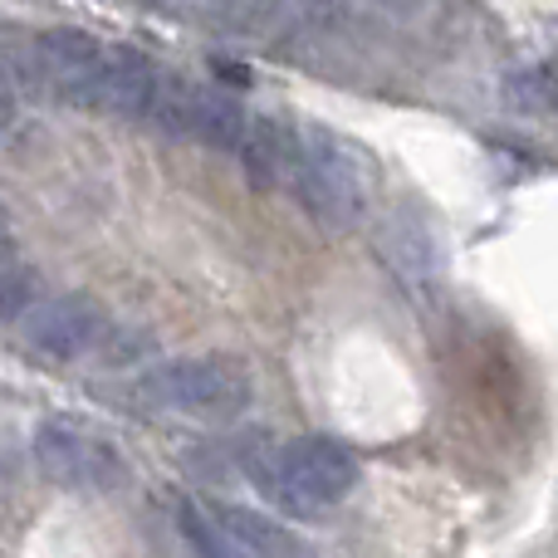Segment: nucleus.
<instances>
[{"label": "nucleus", "mask_w": 558, "mask_h": 558, "mask_svg": "<svg viewBox=\"0 0 558 558\" xmlns=\"http://www.w3.org/2000/svg\"><path fill=\"white\" fill-rule=\"evenodd\" d=\"M251 481L265 485L275 505H284L289 514H324L333 505H343L353 495L357 475V456L348 451L333 436H299V441L279 446L270 461H245Z\"/></svg>", "instance_id": "nucleus-1"}, {"label": "nucleus", "mask_w": 558, "mask_h": 558, "mask_svg": "<svg viewBox=\"0 0 558 558\" xmlns=\"http://www.w3.org/2000/svg\"><path fill=\"white\" fill-rule=\"evenodd\" d=\"M143 397L192 422H235L241 412H251L255 387L235 357H182L143 373Z\"/></svg>", "instance_id": "nucleus-2"}, {"label": "nucleus", "mask_w": 558, "mask_h": 558, "mask_svg": "<svg viewBox=\"0 0 558 558\" xmlns=\"http://www.w3.org/2000/svg\"><path fill=\"white\" fill-rule=\"evenodd\" d=\"M289 186L299 192L304 211L314 216L318 226H328V231H353V226L363 221V211H367L363 162H357V157L328 133L299 137Z\"/></svg>", "instance_id": "nucleus-3"}, {"label": "nucleus", "mask_w": 558, "mask_h": 558, "mask_svg": "<svg viewBox=\"0 0 558 558\" xmlns=\"http://www.w3.org/2000/svg\"><path fill=\"white\" fill-rule=\"evenodd\" d=\"M147 118H153L167 137H186V143H206V147H231V153L241 147L245 123H251L226 88L192 84V78H162Z\"/></svg>", "instance_id": "nucleus-4"}, {"label": "nucleus", "mask_w": 558, "mask_h": 558, "mask_svg": "<svg viewBox=\"0 0 558 558\" xmlns=\"http://www.w3.org/2000/svg\"><path fill=\"white\" fill-rule=\"evenodd\" d=\"M35 465L49 485L59 490H78V495H98L113 490L123 481V461H118L113 441L84 432L74 422H45L35 432Z\"/></svg>", "instance_id": "nucleus-5"}, {"label": "nucleus", "mask_w": 558, "mask_h": 558, "mask_svg": "<svg viewBox=\"0 0 558 558\" xmlns=\"http://www.w3.org/2000/svg\"><path fill=\"white\" fill-rule=\"evenodd\" d=\"M108 338V314L88 294H54L39 299L20 314V343L45 363H78Z\"/></svg>", "instance_id": "nucleus-6"}, {"label": "nucleus", "mask_w": 558, "mask_h": 558, "mask_svg": "<svg viewBox=\"0 0 558 558\" xmlns=\"http://www.w3.org/2000/svg\"><path fill=\"white\" fill-rule=\"evenodd\" d=\"M98 59L104 45L78 29H49L35 39V64L45 74L49 94L69 108H94V88H98Z\"/></svg>", "instance_id": "nucleus-7"}, {"label": "nucleus", "mask_w": 558, "mask_h": 558, "mask_svg": "<svg viewBox=\"0 0 558 558\" xmlns=\"http://www.w3.org/2000/svg\"><path fill=\"white\" fill-rule=\"evenodd\" d=\"M162 84L157 64L143 54V49H104L98 59V88H94V108L118 118H147L153 108V94Z\"/></svg>", "instance_id": "nucleus-8"}, {"label": "nucleus", "mask_w": 558, "mask_h": 558, "mask_svg": "<svg viewBox=\"0 0 558 558\" xmlns=\"http://www.w3.org/2000/svg\"><path fill=\"white\" fill-rule=\"evenodd\" d=\"M211 514L221 520V530L235 539V549L245 558H314V544L304 534H294L289 524L270 520V514L251 510V505H211Z\"/></svg>", "instance_id": "nucleus-9"}, {"label": "nucleus", "mask_w": 558, "mask_h": 558, "mask_svg": "<svg viewBox=\"0 0 558 558\" xmlns=\"http://www.w3.org/2000/svg\"><path fill=\"white\" fill-rule=\"evenodd\" d=\"M235 153L245 157L251 182L275 186V182H289V172H294L299 137L289 133V128L270 123V118H260V123H245V137H241V147H235Z\"/></svg>", "instance_id": "nucleus-10"}, {"label": "nucleus", "mask_w": 558, "mask_h": 558, "mask_svg": "<svg viewBox=\"0 0 558 558\" xmlns=\"http://www.w3.org/2000/svg\"><path fill=\"white\" fill-rule=\"evenodd\" d=\"M177 530H182L192 558H245L231 534L221 530V520L211 510H202L196 500H177Z\"/></svg>", "instance_id": "nucleus-11"}, {"label": "nucleus", "mask_w": 558, "mask_h": 558, "mask_svg": "<svg viewBox=\"0 0 558 558\" xmlns=\"http://www.w3.org/2000/svg\"><path fill=\"white\" fill-rule=\"evenodd\" d=\"M39 304V279L35 270H20L15 260L0 270V318H20L25 308Z\"/></svg>", "instance_id": "nucleus-12"}, {"label": "nucleus", "mask_w": 558, "mask_h": 558, "mask_svg": "<svg viewBox=\"0 0 558 558\" xmlns=\"http://www.w3.org/2000/svg\"><path fill=\"white\" fill-rule=\"evenodd\" d=\"M510 104L514 108H554L558 104V78L549 69H530V74L510 78Z\"/></svg>", "instance_id": "nucleus-13"}, {"label": "nucleus", "mask_w": 558, "mask_h": 558, "mask_svg": "<svg viewBox=\"0 0 558 558\" xmlns=\"http://www.w3.org/2000/svg\"><path fill=\"white\" fill-rule=\"evenodd\" d=\"M10 255H15V235H10V221H5V211H0V270L10 265Z\"/></svg>", "instance_id": "nucleus-14"}, {"label": "nucleus", "mask_w": 558, "mask_h": 558, "mask_svg": "<svg viewBox=\"0 0 558 558\" xmlns=\"http://www.w3.org/2000/svg\"><path fill=\"white\" fill-rule=\"evenodd\" d=\"M10 113H15V98H10V88L0 84V128L10 123Z\"/></svg>", "instance_id": "nucleus-15"}]
</instances>
